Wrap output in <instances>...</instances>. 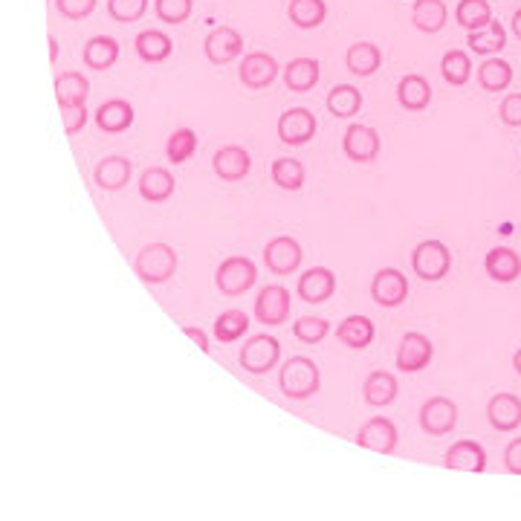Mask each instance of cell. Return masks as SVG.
Here are the masks:
<instances>
[{
    "instance_id": "cell-10",
    "label": "cell",
    "mask_w": 521,
    "mask_h": 521,
    "mask_svg": "<svg viewBox=\"0 0 521 521\" xmlns=\"http://www.w3.org/2000/svg\"><path fill=\"white\" fill-rule=\"evenodd\" d=\"M302 258H304L302 246H299V241H293L290 235L272 238L264 250V264L269 267V272H276V276H290L293 269H299Z\"/></svg>"
},
{
    "instance_id": "cell-15",
    "label": "cell",
    "mask_w": 521,
    "mask_h": 521,
    "mask_svg": "<svg viewBox=\"0 0 521 521\" xmlns=\"http://www.w3.org/2000/svg\"><path fill=\"white\" fill-rule=\"evenodd\" d=\"M278 76V61L269 53H250L241 61V81L250 90H264Z\"/></svg>"
},
{
    "instance_id": "cell-24",
    "label": "cell",
    "mask_w": 521,
    "mask_h": 521,
    "mask_svg": "<svg viewBox=\"0 0 521 521\" xmlns=\"http://www.w3.org/2000/svg\"><path fill=\"white\" fill-rule=\"evenodd\" d=\"M87 96H90V81H87L81 73L70 70V73H61L56 79V98L61 107L87 105Z\"/></svg>"
},
{
    "instance_id": "cell-51",
    "label": "cell",
    "mask_w": 521,
    "mask_h": 521,
    "mask_svg": "<svg viewBox=\"0 0 521 521\" xmlns=\"http://www.w3.org/2000/svg\"><path fill=\"white\" fill-rule=\"evenodd\" d=\"M513 32H516L518 38H521V9H518L516 15H513Z\"/></svg>"
},
{
    "instance_id": "cell-48",
    "label": "cell",
    "mask_w": 521,
    "mask_h": 521,
    "mask_svg": "<svg viewBox=\"0 0 521 521\" xmlns=\"http://www.w3.org/2000/svg\"><path fill=\"white\" fill-rule=\"evenodd\" d=\"M504 466L510 469L513 475H521V438H516L504 452Z\"/></svg>"
},
{
    "instance_id": "cell-47",
    "label": "cell",
    "mask_w": 521,
    "mask_h": 521,
    "mask_svg": "<svg viewBox=\"0 0 521 521\" xmlns=\"http://www.w3.org/2000/svg\"><path fill=\"white\" fill-rule=\"evenodd\" d=\"M61 122H64V131L73 136L79 133L87 125V107L76 105V107H61Z\"/></svg>"
},
{
    "instance_id": "cell-20",
    "label": "cell",
    "mask_w": 521,
    "mask_h": 521,
    "mask_svg": "<svg viewBox=\"0 0 521 521\" xmlns=\"http://www.w3.org/2000/svg\"><path fill=\"white\" fill-rule=\"evenodd\" d=\"M96 125L105 133H122L133 125V107L125 98H110V102L98 105L96 110Z\"/></svg>"
},
{
    "instance_id": "cell-11",
    "label": "cell",
    "mask_w": 521,
    "mask_h": 521,
    "mask_svg": "<svg viewBox=\"0 0 521 521\" xmlns=\"http://www.w3.org/2000/svg\"><path fill=\"white\" fill-rule=\"evenodd\" d=\"M380 133L368 125H351L345 131V140H342V151L347 159L354 163H374L377 154H380Z\"/></svg>"
},
{
    "instance_id": "cell-50",
    "label": "cell",
    "mask_w": 521,
    "mask_h": 521,
    "mask_svg": "<svg viewBox=\"0 0 521 521\" xmlns=\"http://www.w3.org/2000/svg\"><path fill=\"white\" fill-rule=\"evenodd\" d=\"M58 58V41H56V35H49V61H56Z\"/></svg>"
},
{
    "instance_id": "cell-14",
    "label": "cell",
    "mask_w": 521,
    "mask_h": 521,
    "mask_svg": "<svg viewBox=\"0 0 521 521\" xmlns=\"http://www.w3.org/2000/svg\"><path fill=\"white\" fill-rule=\"evenodd\" d=\"M356 443L377 455H391L397 449V426L386 417H371L368 423L359 429Z\"/></svg>"
},
{
    "instance_id": "cell-46",
    "label": "cell",
    "mask_w": 521,
    "mask_h": 521,
    "mask_svg": "<svg viewBox=\"0 0 521 521\" xmlns=\"http://www.w3.org/2000/svg\"><path fill=\"white\" fill-rule=\"evenodd\" d=\"M499 116L504 125H510V128H521V93H510L501 102L499 107Z\"/></svg>"
},
{
    "instance_id": "cell-27",
    "label": "cell",
    "mask_w": 521,
    "mask_h": 521,
    "mask_svg": "<svg viewBox=\"0 0 521 521\" xmlns=\"http://www.w3.org/2000/svg\"><path fill=\"white\" fill-rule=\"evenodd\" d=\"M81 58L90 70H107V67L116 64L119 44H116V38H107V35H96V38H90L84 44Z\"/></svg>"
},
{
    "instance_id": "cell-52",
    "label": "cell",
    "mask_w": 521,
    "mask_h": 521,
    "mask_svg": "<svg viewBox=\"0 0 521 521\" xmlns=\"http://www.w3.org/2000/svg\"><path fill=\"white\" fill-rule=\"evenodd\" d=\"M513 368H516V374L521 377V347H518L516 356H513Z\"/></svg>"
},
{
    "instance_id": "cell-42",
    "label": "cell",
    "mask_w": 521,
    "mask_h": 521,
    "mask_svg": "<svg viewBox=\"0 0 521 521\" xmlns=\"http://www.w3.org/2000/svg\"><path fill=\"white\" fill-rule=\"evenodd\" d=\"M154 9H157V18L163 23H171V27H180L192 18V9L194 4L192 0H154Z\"/></svg>"
},
{
    "instance_id": "cell-17",
    "label": "cell",
    "mask_w": 521,
    "mask_h": 521,
    "mask_svg": "<svg viewBox=\"0 0 521 521\" xmlns=\"http://www.w3.org/2000/svg\"><path fill=\"white\" fill-rule=\"evenodd\" d=\"M337 293V276L328 267H313L299 278V295L307 304H325Z\"/></svg>"
},
{
    "instance_id": "cell-9",
    "label": "cell",
    "mask_w": 521,
    "mask_h": 521,
    "mask_svg": "<svg viewBox=\"0 0 521 521\" xmlns=\"http://www.w3.org/2000/svg\"><path fill=\"white\" fill-rule=\"evenodd\" d=\"M371 295L380 307H400L408 299V278L394 267L380 269L371 281Z\"/></svg>"
},
{
    "instance_id": "cell-3",
    "label": "cell",
    "mask_w": 521,
    "mask_h": 521,
    "mask_svg": "<svg viewBox=\"0 0 521 521\" xmlns=\"http://www.w3.org/2000/svg\"><path fill=\"white\" fill-rule=\"evenodd\" d=\"M258 281V269L246 255H232L226 258L215 272V284L223 295H243L252 290Z\"/></svg>"
},
{
    "instance_id": "cell-39",
    "label": "cell",
    "mask_w": 521,
    "mask_h": 521,
    "mask_svg": "<svg viewBox=\"0 0 521 521\" xmlns=\"http://www.w3.org/2000/svg\"><path fill=\"white\" fill-rule=\"evenodd\" d=\"M269 171H272V180H276V185H281L284 192H299L304 185V166L293 157L276 159Z\"/></svg>"
},
{
    "instance_id": "cell-43",
    "label": "cell",
    "mask_w": 521,
    "mask_h": 521,
    "mask_svg": "<svg viewBox=\"0 0 521 521\" xmlns=\"http://www.w3.org/2000/svg\"><path fill=\"white\" fill-rule=\"evenodd\" d=\"M293 333H295V339L304 342V345H316L321 342L330 333V325L325 319H316V316H302L299 321L293 325Z\"/></svg>"
},
{
    "instance_id": "cell-35",
    "label": "cell",
    "mask_w": 521,
    "mask_h": 521,
    "mask_svg": "<svg viewBox=\"0 0 521 521\" xmlns=\"http://www.w3.org/2000/svg\"><path fill=\"white\" fill-rule=\"evenodd\" d=\"M513 81V67L501 58H487L478 67V84L487 93H501L504 87H510Z\"/></svg>"
},
{
    "instance_id": "cell-1",
    "label": "cell",
    "mask_w": 521,
    "mask_h": 521,
    "mask_svg": "<svg viewBox=\"0 0 521 521\" xmlns=\"http://www.w3.org/2000/svg\"><path fill=\"white\" fill-rule=\"evenodd\" d=\"M278 386H281V394L290 397V400H307V397L319 394L321 374L310 356H293L281 368Z\"/></svg>"
},
{
    "instance_id": "cell-31",
    "label": "cell",
    "mask_w": 521,
    "mask_h": 521,
    "mask_svg": "<svg viewBox=\"0 0 521 521\" xmlns=\"http://www.w3.org/2000/svg\"><path fill=\"white\" fill-rule=\"evenodd\" d=\"M287 15L299 30H316L328 18V4L325 0H290Z\"/></svg>"
},
{
    "instance_id": "cell-32",
    "label": "cell",
    "mask_w": 521,
    "mask_h": 521,
    "mask_svg": "<svg viewBox=\"0 0 521 521\" xmlns=\"http://www.w3.org/2000/svg\"><path fill=\"white\" fill-rule=\"evenodd\" d=\"M328 110L339 119H351L363 110V93L354 84H337L328 93Z\"/></svg>"
},
{
    "instance_id": "cell-25",
    "label": "cell",
    "mask_w": 521,
    "mask_h": 521,
    "mask_svg": "<svg viewBox=\"0 0 521 521\" xmlns=\"http://www.w3.org/2000/svg\"><path fill=\"white\" fill-rule=\"evenodd\" d=\"M397 98H400V105L406 110H412V114H417V110H426L429 102H431V87L423 76H417V73H412V76H403L400 84H397Z\"/></svg>"
},
{
    "instance_id": "cell-22",
    "label": "cell",
    "mask_w": 521,
    "mask_h": 521,
    "mask_svg": "<svg viewBox=\"0 0 521 521\" xmlns=\"http://www.w3.org/2000/svg\"><path fill=\"white\" fill-rule=\"evenodd\" d=\"M483 269H487V276L499 284H510L521 276V258L507 250V246H495L490 250V255L483 258Z\"/></svg>"
},
{
    "instance_id": "cell-40",
    "label": "cell",
    "mask_w": 521,
    "mask_h": 521,
    "mask_svg": "<svg viewBox=\"0 0 521 521\" xmlns=\"http://www.w3.org/2000/svg\"><path fill=\"white\" fill-rule=\"evenodd\" d=\"M246 328H250V316L243 313V310H226V313H220L218 321H215V337L229 345V342H238Z\"/></svg>"
},
{
    "instance_id": "cell-37",
    "label": "cell",
    "mask_w": 521,
    "mask_h": 521,
    "mask_svg": "<svg viewBox=\"0 0 521 521\" xmlns=\"http://www.w3.org/2000/svg\"><path fill=\"white\" fill-rule=\"evenodd\" d=\"M440 73L452 87H464L469 79H473V61H469L464 49H449L440 61Z\"/></svg>"
},
{
    "instance_id": "cell-36",
    "label": "cell",
    "mask_w": 521,
    "mask_h": 521,
    "mask_svg": "<svg viewBox=\"0 0 521 521\" xmlns=\"http://www.w3.org/2000/svg\"><path fill=\"white\" fill-rule=\"evenodd\" d=\"M365 403L371 406H389L397 397V380L389 371H371L365 380Z\"/></svg>"
},
{
    "instance_id": "cell-2",
    "label": "cell",
    "mask_w": 521,
    "mask_h": 521,
    "mask_svg": "<svg viewBox=\"0 0 521 521\" xmlns=\"http://www.w3.org/2000/svg\"><path fill=\"white\" fill-rule=\"evenodd\" d=\"M133 269L145 284H166L177 272V252L168 243H148L136 255Z\"/></svg>"
},
{
    "instance_id": "cell-30",
    "label": "cell",
    "mask_w": 521,
    "mask_h": 521,
    "mask_svg": "<svg viewBox=\"0 0 521 521\" xmlns=\"http://www.w3.org/2000/svg\"><path fill=\"white\" fill-rule=\"evenodd\" d=\"M133 47H136V53H140V58L148 61V64H159V61H166L171 56V49H174L171 38H168L166 32H159V30L140 32V35H136Z\"/></svg>"
},
{
    "instance_id": "cell-44",
    "label": "cell",
    "mask_w": 521,
    "mask_h": 521,
    "mask_svg": "<svg viewBox=\"0 0 521 521\" xmlns=\"http://www.w3.org/2000/svg\"><path fill=\"white\" fill-rule=\"evenodd\" d=\"M148 9V0H107V12L110 18L119 21V23H133L145 15Z\"/></svg>"
},
{
    "instance_id": "cell-49",
    "label": "cell",
    "mask_w": 521,
    "mask_h": 521,
    "mask_svg": "<svg viewBox=\"0 0 521 521\" xmlns=\"http://www.w3.org/2000/svg\"><path fill=\"white\" fill-rule=\"evenodd\" d=\"M183 333H185V337H189L197 347H201V351L203 354H209V351H212V347H209V339H206V333L201 330V328H192V325H185L183 328Z\"/></svg>"
},
{
    "instance_id": "cell-8",
    "label": "cell",
    "mask_w": 521,
    "mask_h": 521,
    "mask_svg": "<svg viewBox=\"0 0 521 521\" xmlns=\"http://www.w3.org/2000/svg\"><path fill=\"white\" fill-rule=\"evenodd\" d=\"M316 136V116L307 107H290L278 116V140L284 145H304Z\"/></svg>"
},
{
    "instance_id": "cell-45",
    "label": "cell",
    "mask_w": 521,
    "mask_h": 521,
    "mask_svg": "<svg viewBox=\"0 0 521 521\" xmlns=\"http://www.w3.org/2000/svg\"><path fill=\"white\" fill-rule=\"evenodd\" d=\"M56 9L70 21H81L96 9V0H56Z\"/></svg>"
},
{
    "instance_id": "cell-4",
    "label": "cell",
    "mask_w": 521,
    "mask_h": 521,
    "mask_svg": "<svg viewBox=\"0 0 521 521\" xmlns=\"http://www.w3.org/2000/svg\"><path fill=\"white\" fill-rule=\"evenodd\" d=\"M278 359H281V342L276 337H269V333H260V337L246 339V345L241 347L238 363L243 371L260 377V374H267V371L276 368Z\"/></svg>"
},
{
    "instance_id": "cell-34",
    "label": "cell",
    "mask_w": 521,
    "mask_h": 521,
    "mask_svg": "<svg viewBox=\"0 0 521 521\" xmlns=\"http://www.w3.org/2000/svg\"><path fill=\"white\" fill-rule=\"evenodd\" d=\"M507 44V32L499 21H490L483 30H473L466 38V47L473 49V53L478 56H490V53H499V49H504Z\"/></svg>"
},
{
    "instance_id": "cell-5",
    "label": "cell",
    "mask_w": 521,
    "mask_h": 521,
    "mask_svg": "<svg viewBox=\"0 0 521 521\" xmlns=\"http://www.w3.org/2000/svg\"><path fill=\"white\" fill-rule=\"evenodd\" d=\"M412 267L423 281H440L452 269V255L440 241H423L412 255Z\"/></svg>"
},
{
    "instance_id": "cell-23",
    "label": "cell",
    "mask_w": 521,
    "mask_h": 521,
    "mask_svg": "<svg viewBox=\"0 0 521 521\" xmlns=\"http://www.w3.org/2000/svg\"><path fill=\"white\" fill-rule=\"evenodd\" d=\"M345 64L347 70L354 73V76H374V73L380 70L382 64V53H380V47L377 44H371V41H356L347 47V53H345Z\"/></svg>"
},
{
    "instance_id": "cell-13",
    "label": "cell",
    "mask_w": 521,
    "mask_h": 521,
    "mask_svg": "<svg viewBox=\"0 0 521 521\" xmlns=\"http://www.w3.org/2000/svg\"><path fill=\"white\" fill-rule=\"evenodd\" d=\"M203 49H206V58L212 61V64L223 67V64H229V61H235L243 53V38H241L238 30L218 27V30L209 32Z\"/></svg>"
},
{
    "instance_id": "cell-26",
    "label": "cell",
    "mask_w": 521,
    "mask_h": 521,
    "mask_svg": "<svg viewBox=\"0 0 521 521\" xmlns=\"http://www.w3.org/2000/svg\"><path fill=\"white\" fill-rule=\"evenodd\" d=\"M140 194L148 203H166L174 194V177L168 168H145L140 177Z\"/></svg>"
},
{
    "instance_id": "cell-6",
    "label": "cell",
    "mask_w": 521,
    "mask_h": 521,
    "mask_svg": "<svg viewBox=\"0 0 521 521\" xmlns=\"http://www.w3.org/2000/svg\"><path fill=\"white\" fill-rule=\"evenodd\" d=\"M455 423H457V406L449 397H431V400H426L423 408H420V426H423V431L431 434V438L449 434Z\"/></svg>"
},
{
    "instance_id": "cell-33",
    "label": "cell",
    "mask_w": 521,
    "mask_h": 521,
    "mask_svg": "<svg viewBox=\"0 0 521 521\" xmlns=\"http://www.w3.org/2000/svg\"><path fill=\"white\" fill-rule=\"evenodd\" d=\"M449 12H446L443 0H417L412 9V21L420 32H440Z\"/></svg>"
},
{
    "instance_id": "cell-12",
    "label": "cell",
    "mask_w": 521,
    "mask_h": 521,
    "mask_svg": "<svg viewBox=\"0 0 521 521\" xmlns=\"http://www.w3.org/2000/svg\"><path fill=\"white\" fill-rule=\"evenodd\" d=\"M431 356L434 347L423 333H406L400 347H397V368L406 371V374H417L431 363Z\"/></svg>"
},
{
    "instance_id": "cell-41",
    "label": "cell",
    "mask_w": 521,
    "mask_h": 521,
    "mask_svg": "<svg viewBox=\"0 0 521 521\" xmlns=\"http://www.w3.org/2000/svg\"><path fill=\"white\" fill-rule=\"evenodd\" d=\"M197 151V133L192 128H180V131H174L171 133V140L166 145V154L174 166H183V163H189V159L194 157Z\"/></svg>"
},
{
    "instance_id": "cell-38",
    "label": "cell",
    "mask_w": 521,
    "mask_h": 521,
    "mask_svg": "<svg viewBox=\"0 0 521 521\" xmlns=\"http://www.w3.org/2000/svg\"><path fill=\"white\" fill-rule=\"evenodd\" d=\"M455 18L464 30H483L492 21V9L487 0H461L455 9Z\"/></svg>"
},
{
    "instance_id": "cell-29",
    "label": "cell",
    "mask_w": 521,
    "mask_h": 521,
    "mask_svg": "<svg viewBox=\"0 0 521 521\" xmlns=\"http://www.w3.org/2000/svg\"><path fill=\"white\" fill-rule=\"evenodd\" d=\"M337 339L347 347H354V351H363V347L374 342V321L368 316H347L337 328Z\"/></svg>"
},
{
    "instance_id": "cell-19",
    "label": "cell",
    "mask_w": 521,
    "mask_h": 521,
    "mask_svg": "<svg viewBox=\"0 0 521 521\" xmlns=\"http://www.w3.org/2000/svg\"><path fill=\"white\" fill-rule=\"evenodd\" d=\"M487 417H490L492 429L516 431L521 426V400L516 394H495L487 406Z\"/></svg>"
},
{
    "instance_id": "cell-7",
    "label": "cell",
    "mask_w": 521,
    "mask_h": 521,
    "mask_svg": "<svg viewBox=\"0 0 521 521\" xmlns=\"http://www.w3.org/2000/svg\"><path fill=\"white\" fill-rule=\"evenodd\" d=\"M255 316L260 325H284L290 319V293L287 287L281 284H269L258 293V302H255Z\"/></svg>"
},
{
    "instance_id": "cell-18",
    "label": "cell",
    "mask_w": 521,
    "mask_h": 521,
    "mask_svg": "<svg viewBox=\"0 0 521 521\" xmlns=\"http://www.w3.org/2000/svg\"><path fill=\"white\" fill-rule=\"evenodd\" d=\"M446 469H457V473H483L487 469V452L475 440H461L446 452Z\"/></svg>"
},
{
    "instance_id": "cell-28",
    "label": "cell",
    "mask_w": 521,
    "mask_h": 521,
    "mask_svg": "<svg viewBox=\"0 0 521 521\" xmlns=\"http://www.w3.org/2000/svg\"><path fill=\"white\" fill-rule=\"evenodd\" d=\"M284 84L290 87L293 93H307L319 84V61L313 58H293L287 67H284Z\"/></svg>"
},
{
    "instance_id": "cell-16",
    "label": "cell",
    "mask_w": 521,
    "mask_h": 521,
    "mask_svg": "<svg viewBox=\"0 0 521 521\" xmlns=\"http://www.w3.org/2000/svg\"><path fill=\"white\" fill-rule=\"evenodd\" d=\"M212 166H215V174H218L220 180L241 183L246 174H250V168H252V157L241 145H226V148H220V151L215 154Z\"/></svg>"
},
{
    "instance_id": "cell-21",
    "label": "cell",
    "mask_w": 521,
    "mask_h": 521,
    "mask_svg": "<svg viewBox=\"0 0 521 521\" xmlns=\"http://www.w3.org/2000/svg\"><path fill=\"white\" fill-rule=\"evenodd\" d=\"M133 166L125 157H105L102 163L96 166V185L105 192H119L131 183Z\"/></svg>"
}]
</instances>
